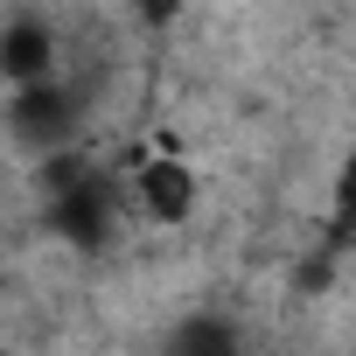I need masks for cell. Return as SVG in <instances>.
I'll use <instances>...</instances> for the list:
<instances>
[{
  "label": "cell",
  "instance_id": "1",
  "mask_svg": "<svg viewBox=\"0 0 356 356\" xmlns=\"http://www.w3.org/2000/svg\"><path fill=\"white\" fill-rule=\"evenodd\" d=\"M49 231H56L63 245H77V252L112 245V231H119V189H112L105 168L84 161L63 189H49Z\"/></svg>",
  "mask_w": 356,
  "mask_h": 356
},
{
  "label": "cell",
  "instance_id": "2",
  "mask_svg": "<svg viewBox=\"0 0 356 356\" xmlns=\"http://www.w3.org/2000/svg\"><path fill=\"white\" fill-rule=\"evenodd\" d=\"M8 126H15V140L29 147V154H70V133H77V98L63 91V77H49V84H29V91H15L8 98Z\"/></svg>",
  "mask_w": 356,
  "mask_h": 356
},
{
  "label": "cell",
  "instance_id": "3",
  "mask_svg": "<svg viewBox=\"0 0 356 356\" xmlns=\"http://www.w3.org/2000/svg\"><path fill=\"white\" fill-rule=\"evenodd\" d=\"M0 77H8L15 91L56 77V29L42 15H8L0 22Z\"/></svg>",
  "mask_w": 356,
  "mask_h": 356
},
{
  "label": "cell",
  "instance_id": "4",
  "mask_svg": "<svg viewBox=\"0 0 356 356\" xmlns=\"http://www.w3.org/2000/svg\"><path fill=\"white\" fill-rule=\"evenodd\" d=\"M133 189H140V210H147L154 224H182V217L196 210V175H189L182 161H175V154H154V161H140Z\"/></svg>",
  "mask_w": 356,
  "mask_h": 356
},
{
  "label": "cell",
  "instance_id": "5",
  "mask_svg": "<svg viewBox=\"0 0 356 356\" xmlns=\"http://www.w3.org/2000/svg\"><path fill=\"white\" fill-rule=\"evenodd\" d=\"M168 356H245V342H238V328H231V321L196 314V321H182V328L168 335Z\"/></svg>",
  "mask_w": 356,
  "mask_h": 356
}]
</instances>
